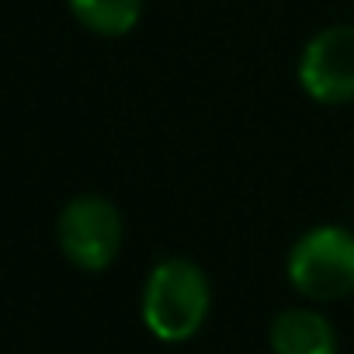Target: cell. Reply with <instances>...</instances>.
I'll return each instance as SVG.
<instances>
[{
  "mask_svg": "<svg viewBox=\"0 0 354 354\" xmlns=\"http://www.w3.org/2000/svg\"><path fill=\"white\" fill-rule=\"evenodd\" d=\"M212 309V285L209 274L188 257H167L153 264L142 285L139 313L146 330L163 344L192 340Z\"/></svg>",
  "mask_w": 354,
  "mask_h": 354,
  "instance_id": "obj_1",
  "label": "cell"
},
{
  "mask_svg": "<svg viewBox=\"0 0 354 354\" xmlns=\"http://www.w3.org/2000/svg\"><path fill=\"white\" fill-rule=\"evenodd\" d=\"M292 288L309 302H337L354 295V233L347 226L306 230L285 261Z\"/></svg>",
  "mask_w": 354,
  "mask_h": 354,
  "instance_id": "obj_2",
  "label": "cell"
},
{
  "mask_svg": "<svg viewBox=\"0 0 354 354\" xmlns=\"http://www.w3.org/2000/svg\"><path fill=\"white\" fill-rule=\"evenodd\" d=\"M125 240L122 212L104 195H77L56 219V243L63 257L80 271H104L115 264Z\"/></svg>",
  "mask_w": 354,
  "mask_h": 354,
  "instance_id": "obj_3",
  "label": "cell"
},
{
  "mask_svg": "<svg viewBox=\"0 0 354 354\" xmlns=\"http://www.w3.org/2000/svg\"><path fill=\"white\" fill-rule=\"evenodd\" d=\"M299 87L319 104L354 101V25L316 32L299 56Z\"/></svg>",
  "mask_w": 354,
  "mask_h": 354,
  "instance_id": "obj_4",
  "label": "cell"
},
{
  "mask_svg": "<svg viewBox=\"0 0 354 354\" xmlns=\"http://www.w3.org/2000/svg\"><path fill=\"white\" fill-rule=\"evenodd\" d=\"M274 354H337V330L333 323L309 306L281 309L268 330Z\"/></svg>",
  "mask_w": 354,
  "mask_h": 354,
  "instance_id": "obj_5",
  "label": "cell"
},
{
  "mask_svg": "<svg viewBox=\"0 0 354 354\" xmlns=\"http://www.w3.org/2000/svg\"><path fill=\"white\" fill-rule=\"evenodd\" d=\"M70 15L101 39L129 35L142 18V0H66Z\"/></svg>",
  "mask_w": 354,
  "mask_h": 354,
  "instance_id": "obj_6",
  "label": "cell"
}]
</instances>
